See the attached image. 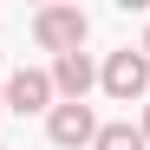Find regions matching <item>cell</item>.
<instances>
[{
	"instance_id": "cell-2",
	"label": "cell",
	"mask_w": 150,
	"mask_h": 150,
	"mask_svg": "<svg viewBox=\"0 0 150 150\" xmlns=\"http://www.w3.org/2000/svg\"><path fill=\"white\" fill-rule=\"evenodd\" d=\"M98 85H105V98L131 105V98H144V91H150V59L124 46V52H111L105 65H98Z\"/></svg>"
},
{
	"instance_id": "cell-3",
	"label": "cell",
	"mask_w": 150,
	"mask_h": 150,
	"mask_svg": "<svg viewBox=\"0 0 150 150\" xmlns=\"http://www.w3.org/2000/svg\"><path fill=\"white\" fill-rule=\"evenodd\" d=\"M59 105V91H52V72H39V65H20L13 79H7V111L13 117H33V111H52Z\"/></svg>"
},
{
	"instance_id": "cell-8",
	"label": "cell",
	"mask_w": 150,
	"mask_h": 150,
	"mask_svg": "<svg viewBox=\"0 0 150 150\" xmlns=\"http://www.w3.org/2000/svg\"><path fill=\"white\" fill-rule=\"evenodd\" d=\"M0 117H7V79H0Z\"/></svg>"
},
{
	"instance_id": "cell-6",
	"label": "cell",
	"mask_w": 150,
	"mask_h": 150,
	"mask_svg": "<svg viewBox=\"0 0 150 150\" xmlns=\"http://www.w3.org/2000/svg\"><path fill=\"white\" fill-rule=\"evenodd\" d=\"M91 150H150V144H144V131H137L131 117H117V124H98Z\"/></svg>"
},
{
	"instance_id": "cell-4",
	"label": "cell",
	"mask_w": 150,
	"mask_h": 150,
	"mask_svg": "<svg viewBox=\"0 0 150 150\" xmlns=\"http://www.w3.org/2000/svg\"><path fill=\"white\" fill-rule=\"evenodd\" d=\"M46 137H52L59 150H91L98 111H91V105H52V111H46Z\"/></svg>"
},
{
	"instance_id": "cell-10",
	"label": "cell",
	"mask_w": 150,
	"mask_h": 150,
	"mask_svg": "<svg viewBox=\"0 0 150 150\" xmlns=\"http://www.w3.org/2000/svg\"><path fill=\"white\" fill-rule=\"evenodd\" d=\"M0 150H7V144H0Z\"/></svg>"
},
{
	"instance_id": "cell-7",
	"label": "cell",
	"mask_w": 150,
	"mask_h": 150,
	"mask_svg": "<svg viewBox=\"0 0 150 150\" xmlns=\"http://www.w3.org/2000/svg\"><path fill=\"white\" fill-rule=\"evenodd\" d=\"M137 131H144V144H150V105H144V124H137Z\"/></svg>"
},
{
	"instance_id": "cell-1",
	"label": "cell",
	"mask_w": 150,
	"mask_h": 150,
	"mask_svg": "<svg viewBox=\"0 0 150 150\" xmlns=\"http://www.w3.org/2000/svg\"><path fill=\"white\" fill-rule=\"evenodd\" d=\"M85 33H91V20H85L79 7H39V13H33V39H39V52H52V59L79 52Z\"/></svg>"
},
{
	"instance_id": "cell-5",
	"label": "cell",
	"mask_w": 150,
	"mask_h": 150,
	"mask_svg": "<svg viewBox=\"0 0 150 150\" xmlns=\"http://www.w3.org/2000/svg\"><path fill=\"white\" fill-rule=\"evenodd\" d=\"M98 85V65L85 59V52H65V59H52V91H59V105H85V91Z\"/></svg>"
},
{
	"instance_id": "cell-9",
	"label": "cell",
	"mask_w": 150,
	"mask_h": 150,
	"mask_svg": "<svg viewBox=\"0 0 150 150\" xmlns=\"http://www.w3.org/2000/svg\"><path fill=\"white\" fill-rule=\"evenodd\" d=\"M137 52H144V59H150V26H144V46H137Z\"/></svg>"
}]
</instances>
